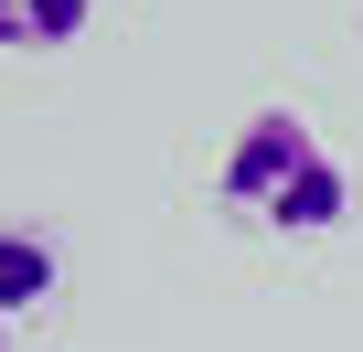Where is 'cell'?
Instances as JSON below:
<instances>
[{"mask_svg":"<svg viewBox=\"0 0 363 352\" xmlns=\"http://www.w3.org/2000/svg\"><path fill=\"white\" fill-rule=\"evenodd\" d=\"M0 352H11V320H0Z\"/></svg>","mask_w":363,"mask_h":352,"instance_id":"obj_4","label":"cell"},{"mask_svg":"<svg viewBox=\"0 0 363 352\" xmlns=\"http://www.w3.org/2000/svg\"><path fill=\"white\" fill-rule=\"evenodd\" d=\"M54 278H65L54 235H33V225H0V320H33V310L54 299Z\"/></svg>","mask_w":363,"mask_h":352,"instance_id":"obj_2","label":"cell"},{"mask_svg":"<svg viewBox=\"0 0 363 352\" xmlns=\"http://www.w3.org/2000/svg\"><path fill=\"white\" fill-rule=\"evenodd\" d=\"M96 22V0H0V54H65Z\"/></svg>","mask_w":363,"mask_h":352,"instance_id":"obj_3","label":"cell"},{"mask_svg":"<svg viewBox=\"0 0 363 352\" xmlns=\"http://www.w3.org/2000/svg\"><path fill=\"white\" fill-rule=\"evenodd\" d=\"M214 193H225L246 225H267V235H331V225L352 214L342 160H331V149L310 139V118H289V107H257V118L235 128Z\"/></svg>","mask_w":363,"mask_h":352,"instance_id":"obj_1","label":"cell"}]
</instances>
